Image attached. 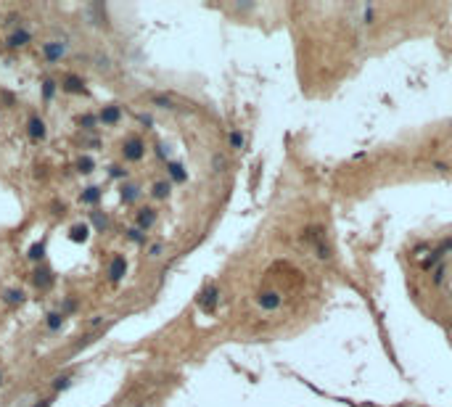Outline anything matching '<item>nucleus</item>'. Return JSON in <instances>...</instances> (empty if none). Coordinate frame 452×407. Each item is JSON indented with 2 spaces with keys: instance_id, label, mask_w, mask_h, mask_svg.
<instances>
[{
  "instance_id": "obj_1",
  "label": "nucleus",
  "mask_w": 452,
  "mask_h": 407,
  "mask_svg": "<svg viewBox=\"0 0 452 407\" xmlns=\"http://www.w3.org/2000/svg\"><path fill=\"white\" fill-rule=\"evenodd\" d=\"M122 156H124V161H141L146 156V143L138 135L124 138L122 141Z\"/></svg>"
},
{
  "instance_id": "obj_2",
  "label": "nucleus",
  "mask_w": 452,
  "mask_h": 407,
  "mask_svg": "<svg viewBox=\"0 0 452 407\" xmlns=\"http://www.w3.org/2000/svg\"><path fill=\"white\" fill-rule=\"evenodd\" d=\"M27 135H29V141L32 143H42L45 138H48V124H45L42 116H29L27 119Z\"/></svg>"
},
{
  "instance_id": "obj_3",
  "label": "nucleus",
  "mask_w": 452,
  "mask_h": 407,
  "mask_svg": "<svg viewBox=\"0 0 452 407\" xmlns=\"http://www.w3.org/2000/svg\"><path fill=\"white\" fill-rule=\"evenodd\" d=\"M64 56H66V42H64V40H48V42H42V58H45L48 64H59Z\"/></svg>"
},
{
  "instance_id": "obj_4",
  "label": "nucleus",
  "mask_w": 452,
  "mask_h": 407,
  "mask_svg": "<svg viewBox=\"0 0 452 407\" xmlns=\"http://www.w3.org/2000/svg\"><path fill=\"white\" fill-rule=\"evenodd\" d=\"M61 90L69 93V96H85L87 87H85V79L79 77V74H66L61 79Z\"/></svg>"
},
{
  "instance_id": "obj_5",
  "label": "nucleus",
  "mask_w": 452,
  "mask_h": 407,
  "mask_svg": "<svg viewBox=\"0 0 452 407\" xmlns=\"http://www.w3.org/2000/svg\"><path fill=\"white\" fill-rule=\"evenodd\" d=\"M156 217H159V212L154 206H143V209H138V214H135V228H141L143 233L146 230H151L156 225Z\"/></svg>"
},
{
  "instance_id": "obj_6",
  "label": "nucleus",
  "mask_w": 452,
  "mask_h": 407,
  "mask_svg": "<svg viewBox=\"0 0 452 407\" xmlns=\"http://www.w3.org/2000/svg\"><path fill=\"white\" fill-rule=\"evenodd\" d=\"M217 301H219V288L217 286H206L201 294H199V307L204 312H214L217 309Z\"/></svg>"
},
{
  "instance_id": "obj_7",
  "label": "nucleus",
  "mask_w": 452,
  "mask_h": 407,
  "mask_svg": "<svg viewBox=\"0 0 452 407\" xmlns=\"http://www.w3.org/2000/svg\"><path fill=\"white\" fill-rule=\"evenodd\" d=\"M32 42V32L27 29V27H19V29H11V34H8V40H6V45L8 48H27V45Z\"/></svg>"
},
{
  "instance_id": "obj_8",
  "label": "nucleus",
  "mask_w": 452,
  "mask_h": 407,
  "mask_svg": "<svg viewBox=\"0 0 452 407\" xmlns=\"http://www.w3.org/2000/svg\"><path fill=\"white\" fill-rule=\"evenodd\" d=\"M53 270L51 267H45V264H40L37 270L32 273V283H34V288H40V291H48L51 286H53Z\"/></svg>"
},
{
  "instance_id": "obj_9",
  "label": "nucleus",
  "mask_w": 452,
  "mask_h": 407,
  "mask_svg": "<svg viewBox=\"0 0 452 407\" xmlns=\"http://www.w3.org/2000/svg\"><path fill=\"white\" fill-rule=\"evenodd\" d=\"M124 275H127V259L122 254H117V257H111V262H109V281L119 283Z\"/></svg>"
},
{
  "instance_id": "obj_10",
  "label": "nucleus",
  "mask_w": 452,
  "mask_h": 407,
  "mask_svg": "<svg viewBox=\"0 0 452 407\" xmlns=\"http://www.w3.org/2000/svg\"><path fill=\"white\" fill-rule=\"evenodd\" d=\"M281 294L278 291H259V296H257V304L262 307V309H267V312H273V309H278L281 307Z\"/></svg>"
},
{
  "instance_id": "obj_11",
  "label": "nucleus",
  "mask_w": 452,
  "mask_h": 407,
  "mask_svg": "<svg viewBox=\"0 0 452 407\" xmlns=\"http://www.w3.org/2000/svg\"><path fill=\"white\" fill-rule=\"evenodd\" d=\"M119 119H122V109L117 106V103H109V106H103V109L98 111V122H101V124H109V127H111V124H117Z\"/></svg>"
},
{
  "instance_id": "obj_12",
  "label": "nucleus",
  "mask_w": 452,
  "mask_h": 407,
  "mask_svg": "<svg viewBox=\"0 0 452 407\" xmlns=\"http://www.w3.org/2000/svg\"><path fill=\"white\" fill-rule=\"evenodd\" d=\"M101 199H103V188H101V185H87V188L79 191V204L96 206Z\"/></svg>"
},
{
  "instance_id": "obj_13",
  "label": "nucleus",
  "mask_w": 452,
  "mask_h": 407,
  "mask_svg": "<svg viewBox=\"0 0 452 407\" xmlns=\"http://www.w3.org/2000/svg\"><path fill=\"white\" fill-rule=\"evenodd\" d=\"M69 241L72 243H87L90 241V225L87 222H77L69 228Z\"/></svg>"
},
{
  "instance_id": "obj_14",
  "label": "nucleus",
  "mask_w": 452,
  "mask_h": 407,
  "mask_svg": "<svg viewBox=\"0 0 452 407\" xmlns=\"http://www.w3.org/2000/svg\"><path fill=\"white\" fill-rule=\"evenodd\" d=\"M119 199H122V204H135L138 199H141V185L124 183L122 188H119Z\"/></svg>"
},
{
  "instance_id": "obj_15",
  "label": "nucleus",
  "mask_w": 452,
  "mask_h": 407,
  "mask_svg": "<svg viewBox=\"0 0 452 407\" xmlns=\"http://www.w3.org/2000/svg\"><path fill=\"white\" fill-rule=\"evenodd\" d=\"M3 301H6L8 307H21V304L27 301V294H24L21 288H6V291H3Z\"/></svg>"
},
{
  "instance_id": "obj_16",
  "label": "nucleus",
  "mask_w": 452,
  "mask_h": 407,
  "mask_svg": "<svg viewBox=\"0 0 452 407\" xmlns=\"http://www.w3.org/2000/svg\"><path fill=\"white\" fill-rule=\"evenodd\" d=\"M90 222H93V228H96L98 233H106L111 228V217L106 212H101V209H96V212H90Z\"/></svg>"
},
{
  "instance_id": "obj_17",
  "label": "nucleus",
  "mask_w": 452,
  "mask_h": 407,
  "mask_svg": "<svg viewBox=\"0 0 452 407\" xmlns=\"http://www.w3.org/2000/svg\"><path fill=\"white\" fill-rule=\"evenodd\" d=\"M64 323H66V315H64L61 309L48 312V315H45V325H48V331H53V333H59V331L64 328Z\"/></svg>"
},
{
  "instance_id": "obj_18",
  "label": "nucleus",
  "mask_w": 452,
  "mask_h": 407,
  "mask_svg": "<svg viewBox=\"0 0 452 407\" xmlns=\"http://www.w3.org/2000/svg\"><path fill=\"white\" fill-rule=\"evenodd\" d=\"M74 122H77V127L82 132H93V130H96V124H98V114H79Z\"/></svg>"
},
{
  "instance_id": "obj_19",
  "label": "nucleus",
  "mask_w": 452,
  "mask_h": 407,
  "mask_svg": "<svg viewBox=\"0 0 452 407\" xmlns=\"http://www.w3.org/2000/svg\"><path fill=\"white\" fill-rule=\"evenodd\" d=\"M167 172H169V177L175 183H185V180H188V172H185V167L180 164V161H167Z\"/></svg>"
},
{
  "instance_id": "obj_20",
  "label": "nucleus",
  "mask_w": 452,
  "mask_h": 407,
  "mask_svg": "<svg viewBox=\"0 0 452 407\" xmlns=\"http://www.w3.org/2000/svg\"><path fill=\"white\" fill-rule=\"evenodd\" d=\"M169 193H172V185H169L167 180H156L154 188H151V196H154V199H159V201L169 199Z\"/></svg>"
},
{
  "instance_id": "obj_21",
  "label": "nucleus",
  "mask_w": 452,
  "mask_h": 407,
  "mask_svg": "<svg viewBox=\"0 0 452 407\" xmlns=\"http://www.w3.org/2000/svg\"><path fill=\"white\" fill-rule=\"evenodd\" d=\"M74 169H77L79 174H90L93 169H96V159H93L90 154H82V156L74 161Z\"/></svg>"
},
{
  "instance_id": "obj_22",
  "label": "nucleus",
  "mask_w": 452,
  "mask_h": 407,
  "mask_svg": "<svg viewBox=\"0 0 452 407\" xmlns=\"http://www.w3.org/2000/svg\"><path fill=\"white\" fill-rule=\"evenodd\" d=\"M27 257H29V262H42L45 259V241H34L32 246H29V251H27Z\"/></svg>"
},
{
  "instance_id": "obj_23",
  "label": "nucleus",
  "mask_w": 452,
  "mask_h": 407,
  "mask_svg": "<svg viewBox=\"0 0 452 407\" xmlns=\"http://www.w3.org/2000/svg\"><path fill=\"white\" fill-rule=\"evenodd\" d=\"M124 238L130 241V243H138V246H143V243L148 241V236H146L141 228H127V230H124Z\"/></svg>"
},
{
  "instance_id": "obj_24",
  "label": "nucleus",
  "mask_w": 452,
  "mask_h": 407,
  "mask_svg": "<svg viewBox=\"0 0 452 407\" xmlns=\"http://www.w3.org/2000/svg\"><path fill=\"white\" fill-rule=\"evenodd\" d=\"M69 386H72V373H61L53 378V391H66Z\"/></svg>"
},
{
  "instance_id": "obj_25",
  "label": "nucleus",
  "mask_w": 452,
  "mask_h": 407,
  "mask_svg": "<svg viewBox=\"0 0 452 407\" xmlns=\"http://www.w3.org/2000/svg\"><path fill=\"white\" fill-rule=\"evenodd\" d=\"M56 79H42V101H53V96H56Z\"/></svg>"
},
{
  "instance_id": "obj_26",
  "label": "nucleus",
  "mask_w": 452,
  "mask_h": 407,
  "mask_svg": "<svg viewBox=\"0 0 452 407\" xmlns=\"http://www.w3.org/2000/svg\"><path fill=\"white\" fill-rule=\"evenodd\" d=\"M151 103H154V106H159V109H175V101H172L169 96H151Z\"/></svg>"
},
{
  "instance_id": "obj_27",
  "label": "nucleus",
  "mask_w": 452,
  "mask_h": 407,
  "mask_svg": "<svg viewBox=\"0 0 452 407\" xmlns=\"http://www.w3.org/2000/svg\"><path fill=\"white\" fill-rule=\"evenodd\" d=\"M127 174L130 172H127L122 164H109V177L111 180H127Z\"/></svg>"
},
{
  "instance_id": "obj_28",
  "label": "nucleus",
  "mask_w": 452,
  "mask_h": 407,
  "mask_svg": "<svg viewBox=\"0 0 452 407\" xmlns=\"http://www.w3.org/2000/svg\"><path fill=\"white\" fill-rule=\"evenodd\" d=\"M96 69H98V72H106V74H109V72H111V58L103 56V53H98V56H96Z\"/></svg>"
},
{
  "instance_id": "obj_29",
  "label": "nucleus",
  "mask_w": 452,
  "mask_h": 407,
  "mask_svg": "<svg viewBox=\"0 0 452 407\" xmlns=\"http://www.w3.org/2000/svg\"><path fill=\"white\" fill-rule=\"evenodd\" d=\"M161 254H164V243H159V241H156V243H151V246H148V257H151V259L161 257Z\"/></svg>"
},
{
  "instance_id": "obj_30",
  "label": "nucleus",
  "mask_w": 452,
  "mask_h": 407,
  "mask_svg": "<svg viewBox=\"0 0 452 407\" xmlns=\"http://www.w3.org/2000/svg\"><path fill=\"white\" fill-rule=\"evenodd\" d=\"M156 156H159L161 161H169V148H167L164 143H156Z\"/></svg>"
},
{
  "instance_id": "obj_31",
  "label": "nucleus",
  "mask_w": 452,
  "mask_h": 407,
  "mask_svg": "<svg viewBox=\"0 0 452 407\" xmlns=\"http://www.w3.org/2000/svg\"><path fill=\"white\" fill-rule=\"evenodd\" d=\"M230 146L233 148H243V135L236 130V132H230Z\"/></svg>"
},
{
  "instance_id": "obj_32",
  "label": "nucleus",
  "mask_w": 452,
  "mask_h": 407,
  "mask_svg": "<svg viewBox=\"0 0 452 407\" xmlns=\"http://www.w3.org/2000/svg\"><path fill=\"white\" fill-rule=\"evenodd\" d=\"M74 309H77V299H72V296H69V299L64 301L61 312H64V315H69V312H74Z\"/></svg>"
},
{
  "instance_id": "obj_33",
  "label": "nucleus",
  "mask_w": 452,
  "mask_h": 407,
  "mask_svg": "<svg viewBox=\"0 0 452 407\" xmlns=\"http://www.w3.org/2000/svg\"><path fill=\"white\" fill-rule=\"evenodd\" d=\"M0 98H3V103H6V109H11V106H14V103H16V98H14V96H11V93H0Z\"/></svg>"
},
{
  "instance_id": "obj_34",
  "label": "nucleus",
  "mask_w": 452,
  "mask_h": 407,
  "mask_svg": "<svg viewBox=\"0 0 452 407\" xmlns=\"http://www.w3.org/2000/svg\"><path fill=\"white\" fill-rule=\"evenodd\" d=\"M212 164H214V172H222V167H225V159H222V156H214V161H212Z\"/></svg>"
},
{
  "instance_id": "obj_35",
  "label": "nucleus",
  "mask_w": 452,
  "mask_h": 407,
  "mask_svg": "<svg viewBox=\"0 0 452 407\" xmlns=\"http://www.w3.org/2000/svg\"><path fill=\"white\" fill-rule=\"evenodd\" d=\"M138 122H141L143 127H151V124H154V119H151L148 114H141V116H138Z\"/></svg>"
},
{
  "instance_id": "obj_36",
  "label": "nucleus",
  "mask_w": 452,
  "mask_h": 407,
  "mask_svg": "<svg viewBox=\"0 0 452 407\" xmlns=\"http://www.w3.org/2000/svg\"><path fill=\"white\" fill-rule=\"evenodd\" d=\"M51 404H53V397L51 399H40L37 404H32V407H51Z\"/></svg>"
},
{
  "instance_id": "obj_37",
  "label": "nucleus",
  "mask_w": 452,
  "mask_h": 407,
  "mask_svg": "<svg viewBox=\"0 0 452 407\" xmlns=\"http://www.w3.org/2000/svg\"><path fill=\"white\" fill-rule=\"evenodd\" d=\"M3 378H6V376H3V370H0V386H3Z\"/></svg>"
}]
</instances>
